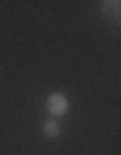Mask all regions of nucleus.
I'll use <instances>...</instances> for the list:
<instances>
[{
	"instance_id": "nucleus-2",
	"label": "nucleus",
	"mask_w": 121,
	"mask_h": 155,
	"mask_svg": "<svg viewBox=\"0 0 121 155\" xmlns=\"http://www.w3.org/2000/svg\"><path fill=\"white\" fill-rule=\"evenodd\" d=\"M59 122H57V119H52V122H46L44 124V134L46 137H59Z\"/></svg>"
},
{
	"instance_id": "nucleus-1",
	"label": "nucleus",
	"mask_w": 121,
	"mask_h": 155,
	"mask_svg": "<svg viewBox=\"0 0 121 155\" xmlns=\"http://www.w3.org/2000/svg\"><path fill=\"white\" fill-rule=\"evenodd\" d=\"M46 109L52 111L54 119H59V116H65L67 111H70V101H67L65 93H52L49 98H46Z\"/></svg>"
}]
</instances>
